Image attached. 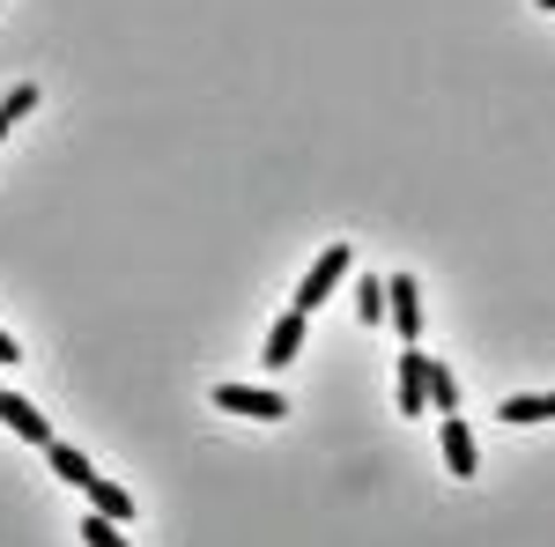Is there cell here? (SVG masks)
<instances>
[{
	"label": "cell",
	"mask_w": 555,
	"mask_h": 547,
	"mask_svg": "<svg viewBox=\"0 0 555 547\" xmlns=\"http://www.w3.org/2000/svg\"><path fill=\"white\" fill-rule=\"evenodd\" d=\"M44 466H52L60 481H75V489H89V481H96V466H89V452H75V444H60V437L44 444Z\"/></svg>",
	"instance_id": "ba28073f"
},
{
	"label": "cell",
	"mask_w": 555,
	"mask_h": 547,
	"mask_svg": "<svg viewBox=\"0 0 555 547\" xmlns=\"http://www.w3.org/2000/svg\"><path fill=\"white\" fill-rule=\"evenodd\" d=\"M348 266H356V252H348V245H326V252L311 259V274L297 282V311H304V318H311V311H319L326 296L341 289V274H348Z\"/></svg>",
	"instance_id": "6da1fadb"
},
{
	"label": "cell",
	"mask_w": 555,
	"mask_h": 547,
	"mask_svg": "<svg viewBox=\"0 0 555 547\" xmlns=\"http://www.w3.org/2000/svg\"><path fill=\"white\" fill-rule=\"evenodd\" d=\"M215 407L253 415V421H282V415H289V400H282L274 385H215Z\"/></svg>",
	"instance_id": "7a4b0ae2"
},
{
	"label": "cell",
	"mask_w": 555,
	"mask_h": 547,
	"mask_svg": "<svg viewBox=\"0 0 555 547\" xmlns=\"http://www.w3.org/2000/svg\"><path fill=\"white\" fill-rule=\"evenodd\" d=\"M297 348H304V311L289 303V311L274 318V334H267V370H282V363H297Z\"/></svg>",
	"instance_id": "5b68a950"
},
{
	"label": "cell",
	"mask_w": 555,
	"mask_h": 547,
	"mask_svg": "<svg viewBox=\"0 0 555 547\" xmlns=\"http://www.w3.org/2000/svg\"><path fill=\"white\" fill-rule=\"evenodd\" d=\"M385 318L408 340L423 334V289H415V274H385Z\"/></svg>",
	"instance_id": "3957f363"
},
{
	"label": "cell",
	"mask_w": 555,
	"mask_h": 547,
	"mask_svg": "<svg viewBox=\"0 0 555 547\" xmlns=\"http://www.w3.org/2000/svg\"><path fill=\"white\" fill-rule=\"evenodd\" d=\"M15 355H23V348H15V334H0V370H8Z\"/></svg>",
	"instance_id": "9a60e30c"
},
{
	"label": "cell",
	"mask_w": 555,
	"mask_h": 547,
	"mask_svg": "<svg viewBox=\"0 0 555 547\" xmlns=\"http://www.w3.org/2000/svg\"><path fill=\"white\" fill-rule=\"evenodd\" d=\"M38 96H44L38 82H15V89H8V96H0V133L15 127V119H23V112H38Z\"/></svg>",
	"instance_id": "7c38bea8"
},
{
	"label": "cell",
	"mask_w": 555,
	"mask_h": 547,
	"mask_svg": "<svg viewBox=\"0 0 555 547\" xmlns=\"http://www.w3.org/2000/svg\"><path fill=\"white\" fill-rule=\"evenodd\" d=\"M504 421H555V392H518V400H504Z\"/></svg>",
	"instance_id": "8fae6325"
},
{
	"label": "cell",
	"mask_w": 555,
	"mask_h": 547,
	"mask_svg": "<svg viewBox=\"0 0 555 547\" xmlns=\"http://www.w3.org/2000/svg\"><path fill=\"white\" fill-rule=\"evenodd\" d=\"M541 8H548V15H555V0H541Z\"/></svg>",
	"instance_id": "2e32d148"
},
{
	"label": "cell",
	"mask_w": 555,
	"mask_h": 547,
	"mask_svg": "<svg viewBox=\"0 0 555 547\" xmlns=\"http://www.w3.org/2000/svg\"><path fill=\"white\" fill-rule=\"evenodd\" d=\"M82 496H89V510H96V518H119V525H127V518H133V496H127V489H119V481H104V473L89 481Z\"/></svg>",
	"instance_id": "9c48e42d"
},
{
	"label": "cell",
	"mask_w": 555,
	"mask_h": 547,
	"mask_svg": "<svg viewBox=\"0 0 555 547\" xmlns=\"http://www.w3.org/2000/svg\"><path fill=\"white\" fill-rule=\"evenodd\" d=\"M474 459H481V452H474V429L460 415H444V466H452L460 481H474Z\"/></svg>",
	"instance_id": "52a82bcc"
},
{
	"label": "cell",
	"mask_w": 555,
	"mask_h": 547,
	"mask_svg": "<svg viewBox=\"0 0 555 547\" xmlns=\"http://www.w3.org/2000/svg\"><path fill=\"white\" fill-rule=\"evenodd\" d=\"M82 541L89 547H127V541H119V525H112V518H96V510L82 518Z\"/></svg>",
	"instance_id": "5bb4252c"
},
{
	"label": "cell",
	"mask_w": 555,
	"mask_h": 547,
	"mask_svg": "<svg viewBox=\"0 0 555 547\" xmlns=\"http://www.w3.org/2000/svg\"><path fill=\"white\" fill-rule=\"evenodd\" d=\"M0 421H8V429H15V437H30V444H52V429H44V415L38 407H30V400H23V392H0Z\"/></svg>",
	"instance_id": "8992f818"
},
{
	"label": "cell",
	"mask_w": 555,
	"mask_h": 547,
	"mask_svg": "<svg viewBox=\"0 0 555 547\" xmlns=\"http://www.w3.org/2000/svg\"><path fill=\"white\" fill-rule=\"evenodd\" d=\"M429 407H437V415H460V378H452V363H429Z\"/></svg>",
	"instance_id": "30bf717a"
},
{
	"label": "cell",
	"mask_w": 555,
	"mask_h": 547,
	"mask_svg": "<svg viewBox=\"0 0 555 547\" xmlns=\"http://www.w3.org/2000/svg\"><path fill=\"white\" fill-rule=\"evenodd\" d=\"M356 311H363V326H385V282H356Z\"/></svg>",
	"instance_id": "4fadbf2b"
},
{
	"label": "cell",
	"mask_w": 555,
	"mask_h": 547,
	"mask_svg": "<svg viewBox=\"0 0 555 547\" xmlns=\"http://www.w3.org/2000/svg\"><path fill=\"white\" fill-rule=\"evenodd\" d=\"M423 407H429V355L408 340V348H400V415L415 421Z\"/></svg>",
	"instance_id": "277c9868"
}]
</instances>
